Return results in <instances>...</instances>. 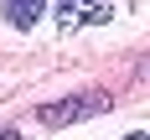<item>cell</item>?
<instances>
[{
  "label": "cell",
  "mask_w": 150,
  "mask_h": 140,
  "mask_svg": "<svg viewBox=\"0 0 150 140\" xmlns=\"http://www.w3.org/2000/svg\"><path fill=\"white\" fill-rule=\"evenodd\" d=\"M114 21V5L109 0H57V31H88V26H104Z\"/></svg>",
  "instance_id": "cell-1"
},
{
  "label": "cell",
  "mask_w": 150,
  "mask_h": 140,
  "mask_svg": "<svg viewBox=\"0 0 150 140\" xmlns=\"http://www.w3.org/2000/svg\"><path fill=\"white\" fill-rule=\"evenodd\" d=\"M104 104H109L104 93H73V99H62V104H47V109H42V124H47V130H57V124L88 119V114H98Z\"/></svg>",
  "instance_id": "cell-2"
},
{
  "label": "cell",
  "mask_w": 150,
  "mask_h": 140,
  "mask_svg": "<svg viewBox=\"0 0 150 140\" xmlns=\"http://www.w3.org/2000/svg\"><path fill=\"white\" fill-rule=\"evenodd\" d=\"M0 11H5V21H11L16 31H31L47 16V0H0Z\"/></svg>",
  "instance_id": "cell-3"
},
{
  "label": "cell",
  "mask_w": 150,
  "mask_h": 140,
  "mask_svg": "<svg viewBox=\"0 0 150 140\" xmlns=\"http://www.w3.org/2000/svg\"><path fill=\"white\" fill-rule=\"evenodd\" d=\"M0 140H21V130H0Z\"/></svg>",
  "instance_id": "cell-4"
},
{
  "label": "cell",
  "mask_w": 150,
  "mask_h": 140,
  "mask_svg": "<svg viewBox=\"0 0 150 140\" xmlns=\"http://www.w3.org/2000/svg\"><path fill=\"white\" fill-rule=\"evenodd\" d=\"M124 140H150V135H145V130H129V135H124Z\"/></svg>",
  "instance_id": "cell-5"
}]
</instances>
